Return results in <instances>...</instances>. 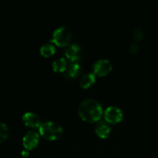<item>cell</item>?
<instances>
[{"instance_id": "obj_1", "label": "cell", "mask_w": 158, "mask_h": 158, "mask_svg": "<svg viewBox=\"0 0 158 158\" xmlns=\"http://www.w3.org/2000/svg\"><path fill=\"white\" fill-rule=\"evenodd\" d=\"M103 109L95 99H85L81 102L78 106V114L82 120L87 122H96L101 118Z\"/></svg>"}, {"instance_id": "obj_2", "label": "cell", "mask_w": 158, "mask_h": 158, "mask_svg": "<svg viewBox=\"0 0 158 158\" xmlns=\"http://www.w3.org/2000/svg\"><path fill=\"white\" fill-rule=\"evenodd\" d=\"M40 134L44 138L50 140H57L61 137L63 128L58 123L52 120L43 122L39 127Z\"/></svg>"}, {"instance_id": "obj_3", "label": "cell", "mask_w": 158, "mask_h": 158, "mask_svg": "<svg viewBox=\"0 0 158 158\" xmlns=\"http://www.w3.org/2000/svg\"><path fill=\"white\" fill-rule=\"evenodd\" d=\"M72 39V32L66 26H59L53 32L50 41L60 46H68Z\"/></svg>"}, {"instance_id": "obj_4", "label": "cell", "mask_w": 158, "mask_h": 158, "mask_svg": "<svg viewBox=\"0 0 158 158\" xmlns=\"http://www.w3.org/2000/svg\"><path fill=\"white\" fill-rule=\"evenodd\" d=\"M112 68V65L109 60L107 59H100L93 64V73L98 76H105L111 71Z\"/></svg>"}, {"instance_id": "obj_5", "label": "cell", "mask_w": 158, "mask_h": 158, "mask_svg": "<svg viewBox=\"0 0 158 158\" xmlns=\"http://www.w3.org/2000/svg\"><path fill=\"white\" fill-rule=\"evenodd\" d=\"M104 117L108 123H116L122 120L123 114L120 108L116 106H110L105 109Z\"/></svg>"}, {"instance_id": "obj_6", "label": "cell", "mask_w": 158, "mask_h": 158, "mask_svg": "<svg viewBox=\"0 0 158 158\" xmlns=\"http://www.w3.org/2000/svg\"><path fill=\"white\" fill-rule=\"evenodd\" d=\"M39 140V133L36 131H29L23 136V144L26 150H32L37 146Z\"/></svg>"}, {"instance_id": "obj_7", "label": "cell", "mask_w": 158, "mask_h": 158, "mask_svg": "<svg viewBox=\"0 0 158 158\" xmlns=\"http://www.w3.org/2000/svg\"><path fill=\"white\" fill-rule=\"evenodd\" d=\"M81 47L77 43L68 45L64 49V54L71 62L77 61L80 58Z\"/></svg>"}, {"instance_id": "obj_8", "label": "cell", "mask_w": 158, "mask_h": 158, "mask_svg": "<svg viewBox=\"0 0 158 158\" xmlns=\"http://www.w3.org/2000/svg\"><path fill=\"white\" fill-rule=\"evenodd\" d=\"M23 120L26 126L31 127H40L41 124V121L37 114L33 112H26L23 116Z\"/></svg>"}, {"instance_id": "obj_9", "label": "cell", "mask_w": 158, "mask_h": 158, "mask_svg": "<svg viewBox=\"0 0 158 158\" xmlns=\"http://www.w3.org/2000/svg\"><path fill=\"white\" fill-rule=\"evenodd\" d=\"M111 131L109 125L105 121H99L98 122L95 126V132L98 136L100 137L105 138L108 136Z\"/></svg>"}, {"instance_id": "obj_10", "label": "cell", "mask_w": 158, "mask_h": 158, "mask_svg": "<svg viewBox=\"0 0 158 158\" xmlns=\"http://www.w3.org/2000/svg\"><path fill=\"white\" fill-rule=\"evenodd\" d=\"M81 66L80 63H77V61L71 62L70 64H68L66 69L64 71V73L66 74V76L70 78H74L78 74V73L80 72Z\"/></svg>"}, {"instance_id": "obj_11", "label": "cell", "mask_w": 158, "mask_h": 158, "mask_svg": "<svg viewBox=\"0 0 158 158\" xmlns=\"http://www.w3.org/2000/svg\"><path fill=\"white\" fill-rule=\"evenodd\" d=\"M68 66L66 59L64 57H60L54 60L52 63V68L56 72H64Z\"/></svg>"}, {"instance_id": "obj_12", "label": "cell", "mask_w": 158, "mask_h": 158, "mask_svg": "<svg viewBox=\"0 0 158 158\" xmlns=\"http://www.w3.org/2000/svg\"><path fill=\"white\" fill-rule=\"evenodd\" d=\"M95 81V75L93 73H88L82 77L80 80V86L83 88L89 87Z\"/></svg>"}, {"instance_id": "obj_13", "label": "cell", "mask_w": 158, "mask_h": 158, "mask_svg": "<svg viewBox=\"0 0 158 158\" xmlns=\"http://www.w3.org/2000/svg\"><path fill=\"white\" fill-rule=\"evenodd\" d=\"M56 50V47L54 44L50 43H45L42 45L40 48V52L44 56H49L54 53Z\"/></svg>"}, {"instance_id": "obj_14", "label": "cell", "mask_w": 158, "mask_h": 158, "mask_svg": "<svg viewBox=\"0 0 158 158\" xmlns=\"http://www.w3.org/2000/svg\"><path fill=\"white\" fill-rule=\"evenodd\" d=\"M9 134V130L7 125L5 123L0 122V143L4 141L8 137Z\"/></svg>"}, {"instance_id": "obj_15", "label": "cell", "mask_w": 158, "mask_h": 158, "mask_svg": "<svg viewBox=\"0 0 158 158\" xmlns=\"http://www.w3.org/2000/svg\"><path fill=\"white\" fill-rule=\"evenodd\" d=\"M133 38L136 40H140L143 38V29L141 28L136 27L133 30Z\"/></svg>"}, {"instance_id": "obj_16", "label": "cell", "mask_w": 158, "mask_h": 158, "mask_svg": "<svg viewBox=\"0 0 158 158\" xmlns=\"http://www.w3.org/2000/svg\"><path fill=\"white\" fill-rule=\"evenodd\" d=\"M129 51L131 52H136L138 51V49H139V46L135 43H131V44L129 45Z\"/></svg>"}, {"instance_id": "obj_17", "label": "cell", "mask_w": 158, "mask_h": 158, "mask_svg": "<svg viewBox=\"0 0 158 158\" xmlns=\"http://www.w3.org/2000/svg\"><path fill=\"white\" fill-rule=\"evenodd\" d=\"M28 154H29L28 151H22V155L23 156H28Z\"/></svg>"}]
</instances>
